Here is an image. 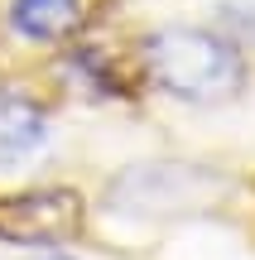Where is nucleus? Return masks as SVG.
<instances>
[{"mask_svg":"<svg viewBox=\"0 0 255 260\" xmlns=\"http://www.w3.org/2000/svg\"><path fill=\"white\" fill-rule=\"evenodd\" d=\"M144 63L159 92L188 106H222L246 92V58L236 44L198 24H164L144 39Z\"/></svg>","mask_w":255,"mask_h":260,"instance_id":"1","label":"nucleus"},{"mask_svg":"<svg viewBox=\"0 0 255 260\" xmlns=\"http://www.w3.org/2000/svg\"><path fill=\"white\" fill-rule=\"evenodd\" d=\"M82 226V198L72 188H24L0 198L5 246H63Z\"/></svg>","mask_w":255,"mask_h":260,"instance_id":"2","label":"nucleus"},{"mask_svg":"<svg viewBox=\"0 0 255 260\" xmlns=\"http://www.w3.org/2000/svg\"><path fill=\"white\" fill-rule=\"evenodd\" d=\"M48 116L39 111L29 96L0 92V169H15L24 159H34L48 145Z\"/></svg>","mask_w":255,"mask_h":260,"instance_id":"3","label":"nucleus"},{"mask_svg":"<svg viewBox=\"0 0 255 260\" xmlns=\"http://www.w3.org/2000/svg\"><path fill=\"white\" fill-rule=\"evenodd\" d=\"M5 24L29 44H58L82 29V0H10Z\"/></svg>","mask_w":255,"mask_h":260,"instance_id":"4","label":"nucleus"},{"mask_svg":"<svg viewBox=\"0 0 255 260\" xmlns=\"http://www.w3.org/2000/svg\"><path fill=\"white\" fill-rule=\"evenodd\" d=\"M29 260H82L77 251H67V246H44V251H34Z\"/></svg>","mask_w":255,"mask_h":260,"instance_id":"5","label":"nucleus"}]
</instances>
